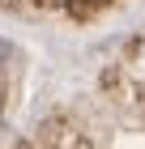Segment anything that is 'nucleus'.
Wrapping results in <instances>:
<instances>
[{
    "mask_svg": "<svg viewBox=\"0 0 145 149\" xmlns=\"http://www.w3.org/2000/svg\"><path fill=\"white\" fill-rule=\"evenodd\" d=\"M107 0H68V9L77 13V17H85V13H94V9H102Z\"/></svg>",
    "mask_w": 145,
    "mask_h": 149,
    "instance_id": "f257e3e1",
    "label": "nucleus"
},
{
    "mask_svg": "<svg viewBox=\"0 0 145 149\" xmlns=\"http://www.w3.org/2000/svg\"><path fill=\"white\" fill-rule=\"evenodd\" d=\"M0 51H4V47H0Z\"/></svg>",
    "mask_w": 145,
    "mask_h": 149,
    "instance_id": "f03ea898",
    "label": "nucleus"
}]
</instances>
